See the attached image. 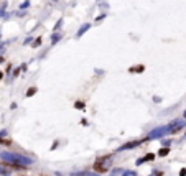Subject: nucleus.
Segmentation results:
<instances>
[{
	"label": "nucleus",
	"mask_w": 186,
	"mask_h": 176,
	"mask_svg": "<svg viewBox=\"0 0 186 176\" xmlns=\"http://www.w3.org/2000/svg\"><path fill=\"white\" fill-rule=\"evenodd\" d=\"M0 158L4 161L10 163L13 166H30L33 165V160L26 158L23 155H18V153H12V152H0Z\"/></svg>",
	"instance_id": "obj_1"
},
{
	"label": "nucleus",
	"mask_w": 186,
	"mask_h": 176,
	"mask_svg": "<svg viewBox=\"0 0 186 176\" xmlns=\"http://www.w3.org/2000/svg\"><path fill=\"white\" fill-rule=\"evenodd\" d=\"M111 165H112L111 156H105V158H99L96 163H94V169H96V171H99V173H105L109 168H111Z\"/></svg>",
	"instance_id": "obj_2"
},
{
	"label": "nucleus",
	"mask_w": 186,
	"mask_h": 176,
	"mask_svg": "<svg viewBox=\"0 0 186 176\" xmlns=\"http://www.w3.org/2000/svg\"><path fill=\"white\" fill-rule=\"evenodd\" d=\"M166 133H170L168 125H165V127H158V128H153V130L150 132V135H148V138H161V137H165Z\"/></svg>",
	"instance_id": "obj_3"
},
{
	"label": "nucleus",
	"mask_w": 186,
	"mask_h": 176,
	"mask_svg": "<svg viewBox=\"0 0 186 176\" xmlns=\"http://www.w3.org/2000/svg\"><path fill=\"white\" fill-rule=\"evenodd\" d=\"M185 120H173L171 123L168 125V130H170V133H176L178 130H181L183 127H185Z\"/></svg>",
	"instance_id": "obj_4"
},
{
	"label": "nucleus",
	"mask_w": 186,
	"mask_h": 176,
	"mask_svg": "<svg viewBox=\"0 0 186 176\" xmlns=\"http://www.w3.org/2000/svg\"><path fill=\"white\" fill-rule=\"evenodd\" d=\"M111 176H137V175H135V171H129V169L119 168V169H115V171L112 173Z\"/></svg>",
	"instance_id": "obj_5"
},
{
	"label": "nucleus",
	"mask_w": 186,
	"mask_h": 176,
	"mask_svg": "<svg viewBox=\"0 0 186 176\" xmlns=\"http://www.w3.org/2000/svg\"><path fill=\"white\" fill-rule=\"evenodd\" d=\"M143 140H135V142H130V143H125L124 147H120V150H129V148H135L137 145H140Z\"/></svg>",
	"instance_id": "obj_6"
},
{
	"label": "nucleus",
	"mask_w": 186,
	"mask_h": 176,
	"mask_svg": "<svg viewBox=\"0 0 186 176\" xmlns=\"http://www.w3.org/2000/svg\"><path fill=\"white\" fill-rule=\"evenodd\" d=\"M153 158H155V155H153V153H148L147 156H143V158H140L138 161H137V165H142L143 161H152Z\"/></svg>",
	"instance_id": "obj_7"
},
{
	"label": "nucleus",
	"mask_w": 186,
	"mask_h": 176,
	"mask_svg": "<svg viewBox=\"0 0 186 176\" xmlns=\"http://www.w3.org/2000/svg\"><path fill=\"white\" fill-rule=\"evenodd\" d=\"M89 28H91V25H89V23L82 25V26H81V30H79V32H78V38H79V36H82V35H84V33H86V32H87V30H89Z\"/></svg>",
	"instance_id": "obj_8"
},
{
	"label": "nucleus",
	"mask_w": 186,
	"mask_h": 176,
	"mask_svg": "<svg viewBox=\"0 0 186 176\" xmlns=\"http://www.w3.org/2000/svg\"><path fill=\"white\" fill-rule=\"evenodd\" d=\"M0 175H2V176H8V175H10V169H7L5 166L0 165Z\"/></svg>",
	"instance_id": "obj_9"
},
{
	"label": "nucleus",
	"mask_w": 186,
	"mask_h": 176,
	"mask_svg": "<svg viewBox=\"0 0 186 176\" xmlns=\"http://www.w3.org/2000/svg\"><path fill=\"white\" fill-rule=\"evenodd\" d=\"M168 153H170V148H161L160 152H158V155H160V156H166Z\"/></svg>",
	"instance_id": "obj_10"
},
{
	"label": "nucleus",
	"mask_w": 186,
	"mask_h": 176,
	"mask_svg": "<svg viewBox=\"0 0 186 176\" xmlns=\"http://www.w3.org/2000/svg\"><path fill=\"white\" fill-rule=\"evenodd\" d=\"M143 66H135V67H130V73H142Z\"/></svg>",
	"instance_id": "obj_11"
},
{
	"label": "nucleus",
	"mask_w": 186,
	"mask_h": 176,
	"mask_svg": "<svg viewBox=\"0 0 186 176\" xmlns=\"http://www.w3.org/2000/svg\"><path fill=\"white\" fill-rule=\"evenodd\" d=\"M59 38H61V35H59V33H56V35H53V36H51V41H53V45H54V43H56Z\"/></svg>",
	"instance_id": "obj_12"
},
{
	"label": "nucleus",
	"mask_w": 186,
	"mask_h": 176,
	"mask_svg": "<svg viewBox=\"0 0 186 176\" xmlns=\"http://www.w3.org/2000/svg\"><path fill=\"white\" fill-rule=\"evenodd\" d=\"M76 107H78V109H84V104H82V102H76Z\"/></svg>",
	"instance_id": "obj_13"
},
{
	"label": "nucleus",
	"mask_w": 186,
	"mask_h": 176,
	"mask_svg": "<svg viewBox=\"0 0 186 176\" xmlns=\"http://www.w3.org/2000/svg\"><path fill=\"white\" fill-rule=\"evenodd\" d=\"M35 91H36V89H35V87H31V89L28 91V94H26V95H33V94H35Z\"/></svg>",
	"instance_id": "obj_14"
},
{
	"label": "nucleus",
	"mask_w": 186,
	"mask_h": 176,
	"mask_svg": "<svg viewBox=\"0 0 186 176\" xmlns=\"http://www.w3.org/2000/svg\"><path fill=\"white\" fill-rule=\"evenodd\" d=\"M179 176H186V168H183L181 171H179Z\"/></svg>",
	"instance_id": "obj_15"
},
{
	"label": "nucleus",
	"mask_w": 186,
	"mask_h": 176,
	"mask_svg": "<svg viewBox=\"0 0 186 176\" xmlns=\"http://www.w3.org/2000/svg\"><path fill=\"white\" fill-rule=\"evenodd\" d=\"M72 176H91V175H84V173H81V175H79V173H74Z\"/></svg>",
	"instance_id": "obj_16"
},
{
	"label": "nucleus",
	"mask_w": 186,
	"mask_h": 176,
	"mask_svg": "<svg viewBox=\"0 0 186 176\" xmlns=\"http://www.w3.org/2000/svg\"><path fill=\"white\" fill-rule=\"evenodd\" d=\"M61 23H63V20H59V21H58V23H56V28H54V30H58V28H59V26H61Z\"/></svg>",
	"instance_id": "obj_17"
},
{
	"label": "nucleus",
	"mask_w": 186,
	"mask_h": 176,
	"mask_svg": "<svg viewBox=\"0 0 186 176\" xmlns=\"http://www.w3.org/2000/svg\"><path fill=\"white\" fill-rule=\"evenodd\" d=\"M0 79H2V73H0Z\"/></svg>",
	"instance_id": "obj_18"
},
{
	"label": "nucleus",
	"mask_w": 186,
	"mask_h": 176,
	"mask_svg": "<svg viewBox=\"0 0 186 176\" xmlns=\"http://www.w3.org/2000/svg\"><path fill=\"white\" fill-rule=\"evenodd\" d=\"M185 119H186V112H185Z\"/></svg>",
	"instance_id": "obj_19"
},
{
	"label": "nucleus",
	"mask_w": 186,
	"mask_h": 176,
	"mask_svg": "<svg viewBox=\"0 0 186 176\" xmlns=\"http://www.w3.org/2000/svg\"><path fill=\"white\" fill-rule=\"evenodd\" d=\"M53 2H56V0H53Z\"/></svg>",
	"instance_id": "obj_20"
}]
</instances>
